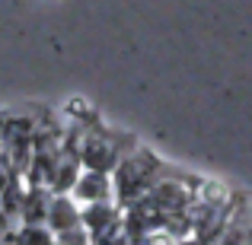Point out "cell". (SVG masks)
<instances>
[{"label": "cell", "instance_id": "obj_1", "mask_svg": "<svg viewBox=\"0 0 252 245\" xmlns=\"http://www.w3.org/2000/svg\"><path fill=\"white\" fill-rule=\"evenodd\" d=\"M48 223H51V229H55V233H70V229H77V223H80V214H77V207L70 201L58 197V201H51Z\"/></svg>", "mask_w": 252, "mask_h": 245}, {"label": "cell", "instance_id": "obj_2", "mask_svg": "<svg viewBox=\"0 0 252 245\" xmlns=\"http://www.w3.org/2000/svg\"><path fill=\"white\" fill-rule=\"evenodd\" d=\"M16 245H55V239H51V233H48V229H42L38 223H29V226L19 233Z\"/></svg>", "mask_w": 252, "mask_h": 245}]
</instances>
